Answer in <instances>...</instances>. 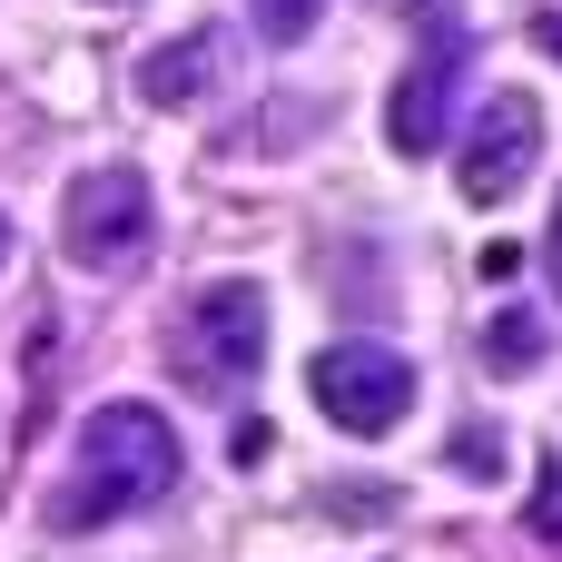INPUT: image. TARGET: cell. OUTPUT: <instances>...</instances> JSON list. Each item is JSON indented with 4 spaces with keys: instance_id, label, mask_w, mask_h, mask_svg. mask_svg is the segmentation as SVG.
<instances>
[{
    "instance_id": "obj_1",
    "label": "cell",
    "mask_w": 562,
    "mask_h": 562,
    "mask_svg": "<svg viewBox=\"0 0 562 562\" xmlns=\"http://www.w3.org/2000/svg\"><path fill=\"white\" fill-rule=\"evenodd\" d=\"M178 484H188L178 425H168L148 395H109V405H89V425H79V445H69V474H59V494H49V533H109V524L168 504Z\"/></svg>"
},
{
    "instance_id": "obj_2",
    "label": "cell",
    "mask_w": 562,
    "mask_h": 562,
    "mask_svg": "<svg viewBox=\"0 0 562 562\" xmlns=\"http://www.w3.org/2000/svg\"><path fill=\"white\" fill-rule=\"evenodd\" d=\"M415 20H425V40H415L395 99H385V148L395 158H435L454 138V109L474 99V20L454 0H425Z\"/></svg>"
},
{
    "instance_id": "obj_3",
    "label": "cell",
    "mask_w": 562,
    "mask_h": 562,
    "mask_svg": "<svg viewBox=\"0 0 562 562\" xmlns=\"http://www.w3.org/2000/svg\"><path fill=\"white\" fill-rule=\"evenodd\" d=\"M257 366H267V286H247V277L198 286L168 326V375L188 395H237Z\"/></svg>"
},
{
    "instance_id": "obj_4",
    "label": "cell",
    "mask_w": 562,
    "mask_h": 562,
    "mask_svg": "<svg viewBox=\"0 0 562 562\" xmlns=\"http://www.w3.org/2000/svg\"><path fill=\"white\" fill-rule=\"evenodd\" d=\"M306 395H316V415H326L336 435L375 445V435H395V425L415 415V366H405V346H385V336H336V346H316Z\"/></svg>"
},
{
    "instance_id": "obj_5",
    "label": "cell",
    "mask_w": 562,
    "mask_h": 562,
    "mask_svg": "<svg viewBox=\"0 0 562 562\" xmlns=\"http://www.w3.org/2000/svg\"><path fill=\"white\" fill-rule=\"evenodd\" d=\"M148 237H158V198H148L138 168H89V178H69V198H59V247H69L79 267L119 277V267L148 257Z\"/></svg>"
},
{
    "instance_id": "obj_6",
    "label": "cell",
    "mask_w": 562,
    "mask_h": 562,
    "mask_svg": "<svg viewBox=\"0 0 562 562\" xmlns=\"http://www.w3.org/2000/svg\"><path fill=\"white\" fill-rule=\"evenodd\" d=\"M533 158H543V109L533 89H484L474 119H464V158H454V188L474 207H504L533 188Z\"/></svg>"
},
{
    "instance_id": "obj_7",
    "label": "cell",
    "mask_w": 562,
    "mask_h": 562,
    "mask_svg": "<svg viewBox=\"0 0 562 562\" xmlns=\"http://www.w3.org/2000/svg\"><path fill=\"white\" fill-rule=\"evenodd\" d=\"M217 79H227V30L217 20L178 30V40H158L138 59V99L148 109H198V99H217Z\"/></svg>"
},
{
    "instance_id": "obj_8",
    "label": "cell",
    "mask_w": 562,
    "mask_h": 562,
    "mask_svg": "<svg viewBox=\"0 0 562 562\" xmlns=\"http://www.w3.org/2000/svg\"><path fill=\"white\" fill-rule=\"evenodd\" d=\"M474 356H484V375H504V385L533 375V366H543V316H533V306H504V316L474 336Z\"/></svg>"
},
{
    "instance_id": "obj_9",
    "label": "cell",
    "mask_w": 562,
    "mask_h": 562,
    "mask_svg": "<svg viewBox=\"0 0 562 562\" xmlns=\"http://www.w3.org/2000/svg\"><path fill=\"white\" fill-rule=\"evenodd\" d=\"M247 20H257V40H277V49H296L316 20H326V0H247Z\"/></svg>"
},
{
    "instance_id": "obj_10",
    "label": "cell",
    "mask_w": 562,
    "mask_h": 562,
    "mask_svg": "<svg viewBox=\"0 0 562 562\" xmlns=\"http://www.w3.org/2000/svg\"><path fill=\"white\" fill-rule=\"evenodd\" d=\"M524 524H533V543H562V445L533 464V504H524Z\"/></svg>"
},
{
    "instance_id": "obj_11",
    "label": "cell",
    "mask_w": 562,
    "mask_h": 562,
    "mask_svg": "<svg viewBox=\"0 0 562 562\" xmlns=\"http://www.w3.org/2000/svg\"><path fill=\"white\" fill-rule=\"evenodd\" d=\"M454 474H484V484H494V474H504V425H464V435H454Z\"/></svg>"
},
{
    "instance_id": "obj_12",
    "label": "cell",
    "mask_w": 562,
    "mask_h": 562,
    "mask_svg": "<svg viewBox=\"0 0 562 562\" xmlns=\"http://www.w3.org/2000/svg\"><path fill=\"white\" fill-rule=\"evenodd\" d=\"M267 445H277V435H267L257 415H237V425H227V464H237V474H247V464H267Z\"/></svg>"
},
{
    "instance_id": "obj_13",
    "label": "cell",
    "mask_w": 562,
    "mask_h": 562,
    "mask_svg": "<svg viewBox=\"0 0 562 562\" xmlns=\"http://www.w3.org/2000/svg\"><path fill=\"white\" fill-rule=\"evenodd\" d=\"M543 277H553V296H562V198H553V227H543Z\"/></svg>"
},
{
    "instance_id": "obj_14",
    "label": "cell",
    "mask_w": 562,
    "mask_h": 562,
    "mask_svg": "<svg viewBox=\"0 0 562 562\" xmlns=\"http://www.w3.org/2000/svg\"><path fill=\"white\" fill-rule=\"evenodd\" d=\"M533 40H543V49L562 59V0H543V10H533Z\"/></svg>"
},
{
    "instance_id": "obj_15",
    "label": "cell",
    "mask_w": 562,
    "mask_h": 562,
    "mask_svg": "<svg viewBox=\"0 0 562 562\" xmlns=\"http://www.w3.org/2000/svg\"><path fill=\"white\" fill-rule=\"evenodd\" d=\"M375 10H405V20H415V10H425V0H375Z\"/></svg>"
},
{
    "instance_id": "obj_16",
    "label": "cell",
    "mask_w": 562,
    "mask_h": 562,
    "mask_svg": "<svg viewBox=\"0 0 562 562\" xmlns=\"http://www.w3.org/2000/svg\"><path fill=\"white\" fill-rule=\"evenodd\" d=\"M0 267H10V217H0Z\"/></svg>"
}]
</instances>
